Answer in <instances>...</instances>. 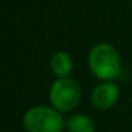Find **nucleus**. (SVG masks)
I'll return each instance as SVG.
<instances>
[{
	"instance_id": "4",
	"label": "nucleus",
	"mask_w": 132,
	"mask_h": 132,
	"mask_svg": "<svg viewBox=\"0 0 132 132\" xmlns=\"http://www.w3.org/2000/svg\"><path fill=\"white\" fill-rule=\"evenodd\" d=\"M119 87L115 81H98L89 95L91 105L98 111H108L119 100Z\"/></svg>"
},
{
	"instance_id": "2",
	"label": "nucleus",
	"mask_w": 132,
	"mask_h": 132,
	"mask_svg": "<svg viewBox=\"0 0 132 132\" xmlns=\"http://www.w3.org/2000/svg\"><path fill=\"white\" fill-rule=\"evenodd\" d=\"M21 125L26 132H63L64 114L53 105H33L23 114Z\"/></svg>"
},
{
	"instance_id": "3",
	"label": "nucleus",
	"mask_w": 132,
	"mask_h": 132,
	"mask_svg": "<svg viewBox=\"0 0 132 132\" xmlns=\"http://www.w3.org/2000/svg\"><path fill=\"white\" fill-rule=\"evenodd\" d=\"M82 89L77 80L70 77L55 78L48 89V102L63 114H72L80 106Z\"/></svg>"
},
{
	"instance_id": "1",
	"label": "nucleus",
	"mask_w": 132,
	"mask_h": 132,
	"mask_svg": "<svg viewBox=\"0 0 132 132\" xmlns=\"http://www.w3.org/2000/svg\"><path fill=\"white\" fill-rule=\"evenodd\" d=\"M87 65L98 81H115L122 72V58L111 43H98L89 50Z\"/></svg>"
},
{
	"instance_id": "5",
	"label": "nucleus",
	"mask_w": 132,
	"mask_h": 132,
	"mask_svg": "<svg viewBox=\"0 0 132 132\" xmlns=\"http://www.w3.org/2000/svg\"><path fill=\"white\" fill-rule=\"evenodd\" d=\"M50 70L55 78L70 77L74 70V60L67 51H55L50 57Z\"/></svg>"
},
{
	"instance_id": "6",
	"label": "nucleus",
	"mask_w": 132,
	"mask_h": 132,
	"mask_svg": "<svg viewBox=\"0 0 132 132\" xmlns=\"http://www.w3.org/2000/svg\"><path fill=\"white\" fill-rule=\"evenodd\" d=\"M67 132H95V122L85 114L72 112L65 118Z\"/></svg>"
}]
</instances>
